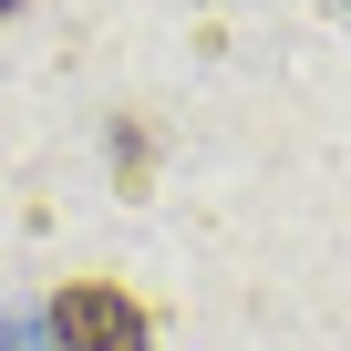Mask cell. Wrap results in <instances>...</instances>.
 <instances>
[{
	"mask_svg": "<svg viewBox=\"0 0 351 351\" xmlns=\"http://www.w3.org/2000/svg\"><path fill=\"white\" fill-rule=\"evenodd\" d=\"M52 351H155V310L124 279H62L52 289Z\"/></svg>",
	"mask_w": 351,
	"mask_h": 351,
	"instance_id": "cell-1",
	"label": "cell"
},
{
	"mask_svg": "<svg viewBox=\"0 0 351 351\" xmlns=\"http://www.w3.org/2000/svg\"><path fill=\"white\" fill-rule=\"evenodd\" d=\"M11 11H32V0H0V21H11Z\"/></svg>",
	"mask_w": 351,
	"mask_h": 351,
	"instance_id": "cell-2",
	"label": "cell"
}]
</instances>
